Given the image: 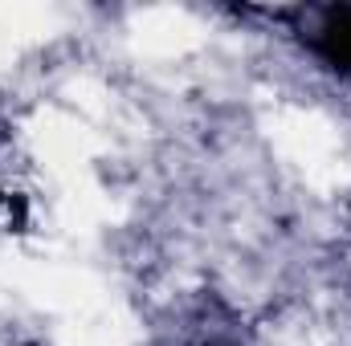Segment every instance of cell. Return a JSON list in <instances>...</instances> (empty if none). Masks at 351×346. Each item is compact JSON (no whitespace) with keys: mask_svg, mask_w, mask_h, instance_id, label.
Wrapping results in <instances>:
<instances>
[{"mask_svg":"<svg viewBox=\"0 0 351 346\" xmlns=\"http://www.w3.org/2000/svg\"><path fill=\"white\" fill-rule=\"evenodd\" d=\"M294 16L306 21V49L339 70V78H351V4H331V8H298Z\"/></svg>","mask_w":351,"mask_h":346,"instance_id":"1","label":"cell"}]
</instances>
